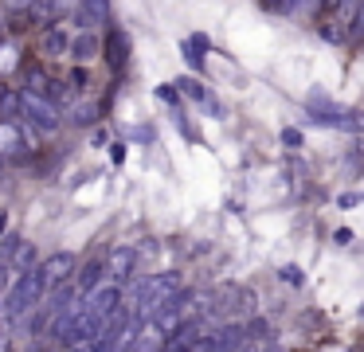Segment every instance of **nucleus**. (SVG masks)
I'll list each match as a JSON object with an SVG mask.
<instances>
[{
	"label": "nucleus",
	"instance_id": "obj_13",
	"mask_svg": "<svg viewBox=\"0 0 364 352\" xmlns=\"http://www.w3.org/2000/svg\"><path fill=\"white\" fill-rule=\"evenodd\" d=\"M71 278H75V289H79V297H82L87 289H95L98 282L106 278V274H102V262H87L79 274H71Z\"/></svg>",
	"mask_w": 364,
	"mask_h": 352
},
{
	"label": "nucleus",
	"instance_id": "obj_30",
	"mask_svg": "<svg viewBox=\"0 0 364 352\" xmlns=\"http://www.w3.org/2000/svg\"><path fill=\"white\" fill-rule=\"evenodd\" d=\"M71 82H75V86H87V82H90V78H87V70L79 67V70H75V75H71Z\"/></svg>",
	"mask_w": 364,
	"mask_h": 352
},
{
	"label": "nucleus",
	"instance_id": "obj_4",
	"mask_svg": "<svg viewBox=\"0 0 364 352\" xmlns=\"http://www.w3.org/2000/svg\"><path fill=\"white\" fill-rule=\"evenodd\" d=\"M208 309H212V313H228V317H239V313H251V309H255V294H251L247 286L228 282V286H220V289L212 294Z\"/></svg>",
	"mask_w": 364,
	"mask_h": 352
},
{
	"label": "nucleus",
	"instance_id": "obj_16",
	"mask_svg": "<svg viewBox=\"0 0 364 352\" xmlns=\"http://www.w3.org/2000/svg\"><path fill=\"white\" fill-rule=\"evenodd\" d=\"M32 262H36V247L32 242H20V247L12 250V270H28Z\"/></svg>",
	"mask_w": 364,
	"mask_h": 352
},
{
	"label": "nucleus",
	"instance_id": "obj_6",
	"mask_svg": "<svg viewBox=\"0 0 364 352\" xmlns=\"http://www.w3.org/2000/svg\"><path fill=\"white\" fill-rule=\"evenodd\" d=\"M134 270H137V250H134V247H114L110 258L102 262V274H106L110 282H118V286L134 278Z\"/></svg>",
	"mask_w": 364,
	"mask_h": 352
},
{
	"label": "nucleus",
	"instance_id": "obj_29",
	"mask_svg": "<svg viewBox=\"0 0 364 352\" xmlns=\"http://www.w3.org/2000/svg\"><path fill=\"white\" fill-rule=\"evenodd\" d=\"M110 161H114V164H122V161H126V149H122L118 141H114V145H110Z\"/></svg>",
	"mask_w": 364,
	"mask_h": 352
},
{
	"label": "nucleus",
	"instance_id": "obj_33",
	"mask_svg": "<svg viewBox=\"0 0 364 352\" xmlns=\"http://www.w3.org/2000/svg\"><path fill=\"white\" fill-rule=\"evenodd\" d=\"M325 4H333V8H337V0H325Z\"/></svg>",
	"mask_w": 364,
	"mask_h": 352
},
{
	"label": "nucleus",
	"instance_id": "obj_31",
	"mask_svg": "<svg viewBox=\"0 0 364 352\" xmlns=\"http://www.w3.org/2000/svg\"><path fill=\"white\" fill-rule=\"evenodd\" d=\"M28 4H32V0H9V8H12V12H20V8H28Z\"/></svg>",
	"mask_w": 364,
	"mask_h": 352
},
{
	"label": "nucleus",
	"instance_id": "obj_9",
	"mask_svg": "<svg viewBox=\"0 0 364 352\" xmlns=\"http://www.w3.org/2000/svg\"><path fill=\"white\" fill-rule=\"evenodd\" d=\"M67 55H75L79 63L95 59V55H102V39L95 36V28H82L75 39H67Z\"/></svg>",
	"mask_w": 364,
	"mask_h": 352
},
{
	"label": "nucleus",
	"instance_id": "obj_12",
	"mask_svg": "<svg viewBox=\"0 0 364 352\" xmlns=\"http://www.w3.org/2000/svg\"><path fill=\"white\" fill-rule=\"evenodd\" d=\"M243 333H247V344H274V325H270L267 317H251L243 325Z\"/></svg>",
	"mask_w": 364,
	"mask_h": 352
},
{
	"label": "nucleus",
	"instance_id": "obj_22",
	"mask_svg": "<svg viewBox=\"0 0 364 352\" xmlns=\"http://www.w3.org/2000/svg\"><path fill=\"white\" fill-rule=\"evenodd\" d=\"M181 55L188 59V67H192V70H204V55H200L192 43H184V47H181Z\"/></svg>",
	"mask_w": 364,
	"mask_h": 352
},
{
	"label": "nucleus",
	"instance_id": "obj_17",
	"mask_svg": "<svg viewBox=\"0 0 364 352\" xmlns=\"http://www.w3.org/2000/svg\"><path fill=\"white\" fill-rule=\"evenodd\" d=\"M176 90H181L184 98H192V102H200V98H204V86H200V82H196V78H192V75L176 78Z\"/></svg>",
	"mask_w": 364,
	"mask_h": 352
},
{
	"label": "nucleus",
	"instance_id": "obj_8",
	"mask_svg": "<svg viewBox=\"0 0 364 352\" xmlns=\"http://www.w3.org/2000/svg\"><path fill=\"white\" fill-rule=\"evenodd\" d=\"M75 266H79V258L71 255V250H55V255L48 258V262H40V270H43V286H59V282H71V274H75Z\"/></svg>",
	"mask_w": 364,
	"mask_h": 352
},
{
	"label": "nucleus",
	"instance_id": "obj_2",
	"mask_svg": "<svg viewBox=\"0 0 364 352\" xmlns=\"http://www.w3.org/2000/svg\"><path fill=\"white\" fill-rule=\"evenodd\" d=\"M173 289H181V274H173V270H161V274L141 278V282H137V289H134V305H129V309H134V317L145 321L168 294H173Z\"/></svg>",
	"mask_w": 364,
	"mask_h": 352
},
{
	"label": "nucleus",
	"instance_id": "obj_11",
	"mask_svg": "<svg viewBox=\"0 0 364 352\" xmlns=\"http://www.w3.org/2000/svg\"><path fill=\"white\" fill-rule=\"evenodd\" d=\"M106 59H110L114 70H122L129 63V36L126 31H118V28L110 31V39H106Z\"/></svg>",
	"mask_w": 364,
	"mask_h": 352
},
{
	"label": "nucleus",
	"instance_id": "obj_23",
	"mask_svg": "<svg viewBox=\"0 0 364 352\" xmlns=\"http://www.w3.org/2000/svg\"><path fill=\"white\" fill-rule=\"evenodd\" d=\"M157 98H161V102H168L173 110L181 106V90H173V86H157Z\"/></svg>",
	"mask_w": 364,
	"mask_h": 352
},
{
	"label": "nucleus",
	"instance_id": "obj_27",
	"mask_svg": "<svg viewBox=\"0 0 364 352\" xmlns=\"http://www.w3.org/2000/svg\"><path fill=\"white\" fill-rule=\"evenodd\" d=\"M188 43L196 47V51H212V39H208V36H200V31H196V36L188 39Z\"/></svg>",
	"mask_w": 364,
	"mask_h": 352
},
{
	"label": "nucleus",
	"instance_id": "obj_26",
	"mask_svg": "<svg viewBox=\"0 0 364 352\" xmlns=\"http://www.w3.org/2000/svg\"><path fill=\"white\" fill-rule=\"evenodd\" d=\"M282 282H290V286H301V270H298V266H282Z\"/></svg>",
	"mask_w": 364,
	"mask_h": 352
},
{
	"label": "nucleus",
	"instance_id": "obj_7",
	"mask_svg": "<svg viewBox=\"0 0 364 352\" xmlns=\"http://www.w3.org/2000/svg\"><path fill=\"white\" fill-rule=\"evenodd\" d=\"M75 23L79 28H102V23H114V12H110V0H79L71 8Z\"/></svg>",
	"mask_w": 364,
	"mask_h": 352
},
{
	"label": "nucleus",
	"instance_id": "obj_18",
	"mask_svg": "<svg viewBox=\"0 0 364 352\" xmlns=\"http://www.w3.org/2000/svg\"><path fill=\"white\" fill-rule=\"evenodd\" d=\"M71 122H75V125H95V122H98V106H75Z\"/></svg>",
	"mask_w": 364,
	"mask_h": 352
},
{
	"label": "nucleus",
	"instance_id": "obj_20",
	"mask_svg": "<svg viewBox=\"0 0 364 352\" xmlns=\"http://www.w3.org/2000/svg\"><path fill=\"white\" fill-rule=\"evenodd\" d=\"M200 106H204V110H208V114H212V117H228V110H223V102L215 98L212 90H204V98H200Z\"/></svg>",
	"mask_w": 364,
	"mask_h": 352
},
{
	"label": "nucleus",
	"instance_id": "obj_25",
	"mask_svg": "<svg viewBox=\"0 0 364 352\" xmlns=\"http://www.w3.org/2000/svg\"><path fill=\"white\" fill-rule=\"evenodd\" d=\"M356 203H360V196H356V192H341V196H337V208H341V211H353Z\"/></svg>",
	"mask_w": 364,
	"mask_h": 352
},
{
	"label": "nucleus",
	"instance_id": "obj_1",
	"mask_svg": "<svg viewBox=\"0 0 364 352\" xmlns=\"http://www.w3.org/2000/svg\"><path fill=\"white\" fill-rule=\"evenodd\" d=\"M48 297V286H43V270H40V262H32L28 270H20V278L12 282V289H9V302H4V313H9L12 321L16 317H28V313L36 309V305Z\"/></svg>",
	"mask_w": 364,
	"mask_h": 352
},
{
	"label": "nucleus",
	"instance_id": "obj_3",
	"mask_svg": "<svg viewBox=\"0 0 364 352\" xmlns=\"http://www.w3.org/2000/svg\"><path fill=\"white\" fill-rule=\"evenodd\" d=\"M20 114H24L28 122L36 125V129H43V133L59 129V110H55V102L43 98V94H36V90H20Z\"/></svg>",
	"mask_w": 364,
	"mask_h": 352
},
{
	"label": "nucleus",
	"instance_id": "obj_32",
	"mask_svg": "<svg viewBox=\"0 0 364 352\" xmlns=\"http://www.w3.org/2000/svg\"><path fill=\"white\" fill-rule=\"evenodd\" d=\"M4 223H9V215H4V211H0V235H4Z\"/></svg>",
	"mask_w": 364,
	"mask_h": 352
},
{
	"label": "nucleus",
	"instance_id": "obj_24",
	"mask_svg": "<svg viewBox=\"0 0 364 352\" xmlns=\"http://www.w3.org/2000/svg\"><path fill=\"white\" fill-rule=\"evenodd\" d=\"M0 239H4L0 242V258H12V250L20 247V235H0Z\"/></svg>",
	"mask_w": 364,
	"mask_h": 352
},
{
	"label": "nucleus",
	"instance_id": "obj_28",
	"mask_svg": "<svg viewBox=\"0 0 364 352\" xmlns=\"http://www.w3.org/2000/svg\"><path fill=\"white\" fill-rule=\"evenodd\" d=\"M333 242H337V247H348V242H353V231H348V227H341V231H333Z\"/></svg>",
	"mask_w": 364,
	"mask_h": 352
},
{
	"label": "nucleus",
	"instance_id": "obj_21",
	"mask_svg": "<svg viewBox=\"0 0 364 352\" xmlns=\"http://www.w3.org/2000/svg\"><path fill=\"white\" fill-rule=\"evenodd\" d=\"M278 137H282V145H286V149H301V145H306V137H301V129H294V125H286V129L278 133Z\"/></svg>",
	"mask_w": 364,
	"mask_h": 352
},
{
	"label": "nucleus",
	"instance_id": "obj_10",
	"mask_svg": "<svg viewBox=\"0 0 364 352\" xmlns=\"http://www.w3.org/2000/svg\"><path fill=\"white\" fill-rule=\"evenodd\" d=\"M28 149V137L20 122H0V156H20Z\"/></svg>",
	"mask_w": 364,
	"mask_h": 352
},
{
	"label": "nucleus",
	"instance_id": "obj_5",
	"mask_svg": "<svg viewBox=\"0 0 364 352\" xmlns=\"http://www.w3.org/2000/svg\"><path fill=\"white\" fill-rule=\"evenodd\" d=\"M309 114H314V122H321V125H341V129H360V117H356V110L329 106V102H321V94H314V98H309Z\"/></svg>",
	"mask_w": 364,
	"mask_h": 352
},
{
	"label": "nucleus",
	"instance_id": "obj_19",
	"mask_svg": "<svg viewBox=\"0 0 364 352\" xmlns=\"http://www.w3.org/2000/svg\"><path fill=\"white\" fill-rule=\"evenodd\" d=\"M173 122H176V129H181L184 137L192 141V145H196L200 137H196V129H192V125H188V117H184V106H176V110H173Z\"/></svg>",
	"mask_w": 364,
	"mask_h": 352
},
{
	"label": "nucleus",
	"instance_id": "obj_15",
	"mask_svg": "<svg viewBox=\"0 0 364 352\" xmlns=\"http://www.w3.org/2000/svg\"><path fill=\"white\" fill-rule=\"evenodd\" d=\"M20 117V90H0V122H16Z\"/></svg>",
	"mask_w": 364,
	"mask_h": 352
},
{
	"label": "nucleus",
	"instance_id": "obj_14",
	"mask_svg": "<svg viewBox=\"0 0 364 352\" xmlns=\"http://www.w3.org/2000/svg\"><path fill=\"white\" fill-rule=\"evenodd\" d=\"M40 51L48 55V59H59V55H67V31H63V28H48V31H43Z\"/></svg>",
	"mask_w": 364,
	"mask_h": 352
},
{
	"label": "nucleus",
	"instance_id": "obj_34",
	"mask_svg": "<svg viewBox=\"0 0 364 352\" xmlns=\"http://www.w3.org/2000/svg\"><path fill=\"white\" fill-rule=\"evenodd\" d=\"M0 169H4V156H0Z\"/></svg>",
	"mask_w": 364,
	"mask_h": 352
}]
</instances>
